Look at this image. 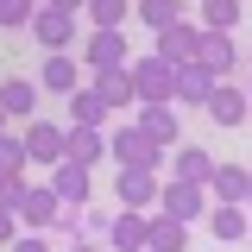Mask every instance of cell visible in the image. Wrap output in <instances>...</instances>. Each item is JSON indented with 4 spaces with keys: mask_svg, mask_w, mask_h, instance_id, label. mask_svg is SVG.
<instances>
[{
    "mask_svg": "<svg viewBox=\"0 0 252 252\" xmlns=\"http://www.w3.org/2000/svg\"><path fill=\"white\" fill-rule=\"evenodd\" d=\"M164 145H158L152 132H145V126H107V164H114V170H158V177H164Z\"/></svg>",
    "mask_w": 252,
    "mask_h": 252,
    "instance_id": "6da1fadb",
    "label": "cell"
},
{
    "mask_svg": "<svg viewBox=\"0 0 252 252\" xmlns=\"http://www.w3.org/2000/svg\"><path fill=\"white\" fill-rule=\"evenodd\" d=\"M158 208L195 227V220L208 215V183H183V177H158Z\"/></svg>",
    "mask_w": 252,
    "mask_h": 252,
    "instance_id": "7a4b0ae2",
    "label": "cell"
},
{
    "mask_svg": "<svg viewBox=\"0 0 252 252\" xmlns=\"http://www.w3.org/2000/svg\"><path fill=\"white\" fill-rule=\"evenodd\" d=\"M126 76H132V94H139V101H170L177 63H164L158 51H145V57H132V63H126Z\"/></svg>",
    "mask_w": 252,
    "mask_h": 252,
    "instance_id": "3957f363",
    "label": "cell"
},
{
    "mask_svg": "<svg viewBox=\"0 0 252 252\" xmlns=\"http://www.w3.org/2000/svg\"><path fill=\"white\" fill-rule=\"evenodd\" d=\"M120 63H132L126 26H94L89 38H82V69H120Z\"/></svg>",
    "mask_w": 252,
    "mask_h": 252,
    "instance_id": "277c9868",
    "label": "cell"
},
{
    "mask_svg": "<svg viewBox=\"0 0 252 252\" xmlns=\"http://www.w3.org/2000/svg\"><path fill=\"white\" fill-rule=\"evenodd\" d=\"M76 26H82V13H69V6H38L26 32L44 51H69V44H76Z\"/></svg>",
    "mask_w": 252,
    "mask_h": 252,
    "instance_id": "5b68a950",
    "label": "cell"
},
{
    "mask_svg": "<svg viewBox=\"0 0 252 252\" xmlns=\"http://www.w3.org/2000/svg\"><path fill=\"white\" fill-rule=\"evenodd\" d=\"M152 208H114V220H107V233H101V246L107 252H145V240H152Z\"/></svg>",
    "mask_w": 252,
    "mask_h": 252,
    "instance_id": "8992f818",
    "label": "cell"
},
{
    "mask_svg": "<svg viewBox=\"0 0 252 252\" xmlns=\"http://www.w3.org/2000/svg\"><path fill=\"white\" fill-rule=\"evenodd\" d=\"M195 63H202L215 82H227V76L240 69V44H233V32H208V26H202V38H195Z\"/></svg>",
    "mask_w": 252,
    "mask_h": 252,
    "instance_id": "52a82bcc",
    "label": "cell"
},
{
    "mask_svg": "<svg viewBox=\"0 0 252 252\" xmlns=\"http://www.w3.org/2000/svg\"><path fill=\"white\" fill-rule=\"evenodd\" d=\"M51 189H57V202H69V208H89L94 170H89V164H76V158H57V164H51Z\"/></svg>",
    "mask_w": 252,
    "mask_h": 252,
    "instance_id": "ba28073f",
    "label": "cell"
},
{
    "mask_svg": "<svg viewBox=\"0 0 252 252\" xmlns=\"http://www.w3.org/2000/svg\"><path fill=\"white\" fill-rule=\"evenodd\" d=\"M202 114H208L215 126H246L252 101H246V89H240V82H215V89H208V101H202Z\"/></svg>",
    "mask_w": 252,
    "mask_h": 252,
    "instance_id": "9c48e42d",
    "label": "cell"
},
{
    "mask_svg": "<svg viewBox=\"0 0 252 252\" xmlns=\"http://www.w3.org/2000/svg\"><path fill=\"white\" fill-rule=\"evenodd\" d=\"M89 89L107 101V114H132L139 107V94H132V76H126V63L120 69H89Z\"/></svg>",
    "mask_w": 252,
    "mask_h": 252,
    "instance_id": "30bf717a",
    "label": "cell"
},
{
    "mask_svg": "<svg viewBox=\"0 0 252 252\" xmlns=\"http://www.w3.org/2000/svg\"><path fill=\"white\" fill-rule=\"evenodd\" d=\"M89 82L82 76V63L69 57V51H44V69H38V89H51V94H76Z\"/></svg>",
    "mask_w": 252,
    "mask_h": 252,
    "instance_id": "8fae6325",
    "label": "cell"
},
{
    "mask_svg": "<svg viewBox=\"0 0 252 252\" xmlns=\"http://www.w3.org/2000/svg\"><path fill=\"white\" fill-rule=\"evenodd\" d=\"M202 227L215 233L220 246H233V240H246L252 215H246V202H208V215H202Z\"/></svg>",
    "mask_w": 252,
    "mask_h": 252,
    "instance_id": "7c38bea8",
    "label": "cell"
},
{
    "mask_svg": "<svg viewBox=\"0 0 252 252\" xmlns=\"http://www.w3.org/2000/svg\"><path fill=\"white\" fill-rule=\"evenodd\" d=\"M57 189L51 183H26V202H19V227H32V233H51V220H57Z\"/></svg>",
    "mask_w": 252,
    "mask_h": 252,
    "instance_id": "4fadbf2b",
    "label": "cell"
},
{
    "mask_svg": "<svg viewBox=\"0 0 252 252\" xmlns=\"http://www.w3.org/2000/svg\"><path fill=\"white\" fill-rule=\"evenodd\" d=\"M195 38H202V26H195V19H170V26H158V57L164 63H189L195 57Z\"/></svg>",
    "mask_w": 252,
    "mask_h": 252,
    "instance_id": "5bb4252c",
    "label": "cell"
},
{
    "mask_svg": "<svg viewBox=\"0 0 252 252\" xmlns=\"http://www.w3.org/2000/svg\"><path fill=\"white\" fill-rule=\"evenodd\" d=\"M19 139H26V164H44V170H51L63 158V126H51V120H26Z\"/></svg>",
    "mask_w": 252,
    "mask_h": 252,
    "instance_id": "9a60e30c",
    "label": "cell"
},
{
    "mask_svg": "<svg viewBox=\"0 0 252 252\" xmlns=\"http://www.w3.org/2000/svg\"><path fill=\"white\" fill-rule=\"evenodd\" d=\"M132 126H145L158 145L170 152V145H177V101H139V107H132Z\"/></svg>",
    "mask_w": 252,
    "mask_h": 252,
    "instance_id": "2e32d148",
    "label": "cell"
},
{
    "mask_svg": "<svg viewBox=\"0 0 252 252\" xmlns=\"http://www.w3.org/2000/svg\"><path fill=\"white\" fill-rule=\"evenodd\" d=\"M114 202L120 208H158V170H120L114 177Z\"/></svg>",
    "mask_w": 252,
    "mask_h": 252,
    "instance_id": "e0dca14e",
    "label": "cell"
},
{
    "mask_svg": "<svg viewBox=\"0 0 252 252\" xmlns=\"http://www.w3.org/2000/svg\"><path fill=\"white\" fill-rule=\"evenodd\" d=\"M208 89H215V76H208L195 57L177 63V82H170V101H177V107H202V101H208Z\"/></svg>",
    "mask_w": 252,
    "mask_h": 252,
    "instance_id": "ac0fdd59",
    "label": "cell"
},
{
    "mask_svg": "<svg viewBox=\"0 0 252 252\" xmlns=\"http://www.w3.org/2000/svg\"><path fill=\"white\" fill-rule=\"evenodd\" d=\"M63 158H76V164H101L107 158V132L101 126H63Z\"/></svg>",
    "mask_w": 252,
    "mask_h": 252,
    "instance_id": "d6986e66",
    "label": "cell"
},
{
    "mask_svg": "<svg viewBox=\"0 0 252 252\" xmlns=\"http://www.w3.org/2000/svg\"><path fill=\"white\" fill-rule=\"evenodd\" d=\"M38 82H26V76H6V82H0V114H6V120H32V114H38Z\"/></svg>",
    "mask_w": 252,
    "mask_h": 252,
    "instance_id": "ffe728a7",
    "label": "cell"
},
{
    "mask_svg": "<svg viewBox=\"0 0 252 252\" xmlns=\"http://www.w3.org/2000/svg\"><path fill=\"white\" fill-rule=\"evenodd\" d=\"M63 101H69V120H63V126H101V132H107V120H114V114H107V101H101L89 82H82L76 94H63Z\"/></svg>",
    "mask_w": 252,
    "mask_h": 252,
    "instance_id": "44dd1931",
    "label": "cell"
},
{
    "mask_svg": "<svg viewBox=\"0 0 252 252\" xmlns=\"http://www.w3.org/2000/svg\"><path fill=\"white\" fill-rule=\"evenodd\" d=\"M152 240H145V246L152 252H183L189 246V220H177V215H164V208H152Z\"/></svg>",
    "mask_w": 252,
    "mask_h": 252,
    "instance_id": "7402d4cb",
    "label": "cell"
},
{
    "mask_svg": "<svg viewBox=\"0 0 252 252\" xmlns=\"http://www.w3.org/2000/svg\"><path fill=\"white\" fill-rule=\"evenodd\" d=\"M208 202H246V164H215L208 170Z\"/></svg>",
    "mask_w": 252,
    "mask_h": 252,
    "instance_id": "603a6c76",
    "label": "cell"
},
{
    "mask_svg": "<svg viewBox=\"0 0 252 252\" xmlns=\"http://www.w3.org/2000/svg\"><path fill=\"white\" fill-rule=\"evenodd\" d=\"M170 19H189V0H132V26H170Z\"/></svg>",
    "mask_w": 252,
    "mask_h": 252,
    "instance_id": "cb8c5ba5",
    "label": "cell"
},
{
    "mask_svg": "<svg viewBox=\"0 0 252 252\" xmlns=\"http://www.w3.org/2000/svg\"><path fill=\"white\" fill-rule=\"evenodd\" d=\"M195 26L233 32V26H240V0H195Z\"/></svg>",
    "mask_w": 252,
    "mask_h": 252,
    "instance_id": "d4e9b609",
    "label": "cell"
},
{
    "mask_svg": "<svg viewBox=\"0 0 252 252\" xmlns=\"http://www.w3.org/2000/svg\"><path fill=\"white\" fill-rule=\"evenodd\" d=\"M82 19L89 26H126L132 19V0H82Z\"/></svg>",
    "mask_w": 252,
    "mask_h": 252,
    "instance_id": "484cf974",
    "label": "cell"
},
{
    "mask_svg": "<svg viewBox=\"0 0 252 252\" xmlns=\"http://www.w3.org/2000/svg\"><path fill=\"white\" fill-rule=\"evenodd\" d=\"M208 170H215V158L202 152V145H177V177L183 183H208Z\"/></svg>",
    "mask_w": 252,
    "mask_h": 252,
    "instance_id": "4316f807",
    "label": "cell"
},
{
    "mask_svg": "<svg viewBox=\"0 0 252 252\" xmlns=\"http://www.w3.org/2000/svg\"><path fill=\"white\" fill-rule=\"evenodd\" d=\"M26 170V139L13 126H0V177H19Z\"/></svg>",
    "mask_w": 252,
    "mask_h": 252,
    "instance_id": "83f0119b",
    "label": "cell"
},
{
    "mask_svg": "<svg viewBox=\"0 0 252 252\" xmlns=\"http://www.w3.org/2000/svg\"><path fill=\"white\" fill-rule=\"evenodd\" d=\"M32 13H38V0H0V32H26Z\"/></svg>",
    "mask_w": 252,
    "mask_h": 252,
    "instance_id": "f1b7e54d",
    "label": "cell"
},
{
    "mask_svg": "<svg viewBox=\"0 0 252 252\" xmlns=\"http://www.w3.org/2000/svg\"><path fill=\"white\" fill-rule=\"evenodd\" d=\"M19 202H26V170H19V177H0V208L19 215Z\"/></svg>",
    "mask_w": 252,
    "mask_h": 252,
    "instance_id": "f546056e",
    "label": "cell"
},
{
    "mask_svg": "<svg viewBox=\"0 0 252 252\" xmlns=\"http://www.w3.org/2000/svg\"><path fill=\"white\" fill-rule=\"evenodd\" d=\"M107 220H114V208H82V240H101Z\"/></svg>",
    "mask_w": 252,
    "mask_h": 252,
    "instance_id": "4dcf8cb0",
    "label": "cell"
},
{
    "mask_svg": "<svg viewBox=\"0 0 252 252\" xmlns=\"http://www.w3.org/2000/svg\"><path fill=\"white\" fill-rule=\"evenodd\" d=\"M6 252H51V233H13Z\"/></svg>",
    "mask_w": 252,
    "mask_h": 252,
    "instance_id": "1f68e13d",
    "label": "cell"
},
{
    "mask_svg": "<svg viewBox=\"0 0 252 252\" xmlns=\"http://www.w3.org/2000/svg\"><path fill=\"white\" fill-rule=\"evenodd\" d=\"M13 233H19V215H13V208H0V246H13Z\"/></svg>",
    "mask_w": 252,
    "mask_h": 252,
    "instance_id": "d6a6232c",
    "label": "cell"
},
{
    "mask_svg": "<svg viewBox=\"0 0 252 252\" xmlns=\"http://www.w3.org/2000/svg\"><path fill=\"white\" fill-rule=\"evenodd\" d=\"M69 252H107L101 240H69Z\"/></svg>",
    "mask_w": 252,
    "mask_h": 252,
    "instance_id": "836d02e7",
    "label": "cell"
},
{
    "mask_svg": "<svg viewBox=\"0 0 252 252\" xmlns=\"http://www.w3.org/2000/svg\"><path fill=\"white\" fill-rule=\"evenodd\" d=\"M38 6H69V13H82V0H38Z\"/></svg>",
    "mask_w": 252,
    "mask_h": 252,
    "instance_id": "e575fe53",
    "label": "cell"
},
{
    "mask_svg": "<svg viewBox=\"0 0 252 252\" xmlns=\"http://www.w3.org/2000/svg\"><path fill=\"white\" fill-rule=\"evenodd\" d=\"M246 215H252V170H246Z\"/></svg>",
    "mask_w": 252,
    "mask_h": 252,
    "instance_id": "d590c367",
    "label": "cell"
},
{
    "mask_svg": "<svg viewBox=\"0 0 252 252\" xmlns=\"http://www.w3.org/2000/svg\"><path fill=\"white\" fill-rule=\"evenodd\" d=\"M246 101H252V82H246Z\"/></svg>",
    "mask_w": 252,
    "mask_h": 252,
    "instance_id": "8d00e7d4",
    "label": "cell"
},
{
    "mask_svg": "<svg viewBox=\"0 0 252 252\" xmlns=\"http://www.w3.org/2000/svg\"><path fill=\"white\" fill-rule=\"evenodd\" d=\"M246 240H252V227H246Z\"/></svg>",
    "mask_w": 252,
    "mask_h": 252,
    "instance_id": "74e56055",
    "label": "cell"
},
{
    "mask_svg": "<svg viewBox=\"0 0 252 252\" xmlns=\"http://www.w3.org/2000/svg\"><path fill=\"white\" fill-rule=\"evenodd\" d=\"M246 63H252V51H246Z\"/></svg>",
    "mask_w": 252,
    "mask_h": 252,
    "instance_id": "f35d334b",
    "label": "cell"
},
{
    "mask_svg": "<svg viewBox=\"0 0 252 252\" xmlns=\"http://www.w3.org/2000/svg\"><path fill=\"white\" fill-rule=\"evenodd\" d=\"M145 252H152V246H145Z\"/></svg>",
    "mask_w": 252,
    "mask_h": 252,
    "instance_id": "ab89813d",
    "label": "cell"
}]
</instances>
